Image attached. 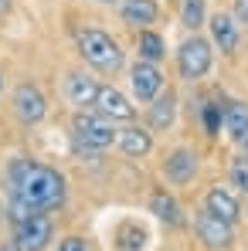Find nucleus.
I'll return each instance as SVG.
<instances>
[{
	"mask_svg": "<svg viewBox=\"0 0 248 251\" xmlns=\"http://www.w3.org/2000/svg\"><path fill=\"white\" fill-rule=\"evenodd\" d=\"M61 95L72 105H79V109H92L95 105V95H99V82L92 75H85V72H68L61 78Z\"/></svg>",
	"mask_w": 248,
	"mask_h": 251,
	"instance_id": "nucleus-12",
	"label": "nucleus"
},
{
	"mask_svg": "<svg viewBox=\"0 0 248 251\" xmlns=\"http://www.w3.org/2000/svg\"><path fill=\"white\" fill-rule=\"evenodd\" d=\"M136 54L143 58V61H153V65H160L166 58V41L153 31V27H146V31H136Z\"/></svg>",
	"mask_w": 248,
	"mask_h": 251,
	"instance_id": "nucleus-18",
	"label": "nucleus"
},
{
	"mask_svg": "<svg viewBox=\"0 0 248 251\" xmlns=\"http://www.w3.org/2000/svg\"><path fill=\"white\" fill-rule=\"evenodd\" d=\"M245 156H248V139H245Z\"/></svg>",
	"mask_w": 248,
	"mask_h": 251,
	"instance_id": "nucleus-29",
	"label": "nucleus"
},
{
	"mask_svg": "<svg viewBox=\"0 0 248 251\" xmlns=\"http://www.w3.org/2000/svg\"><path fill=\"white\" fill-rule=\"evenodd\" d=\"M204 207L211 210V214H218V217H224V221H238V214H242V207H238V197L231 194V190H224V187H211L204 194Z\"/></svg>",
	"mask_w": 248,
	"mask_h": 251,
	"instance_id": "nucleus-16",
	"label": "nucleus"
},
{
	"mask_svg": "<svg viewBox=\"0 0 248 251\" xmlns=\"http://www.w3.org/2000/svg\"><path fill=\"white\" fill-rule=\"evenodd\" d=\"M116 139H119V129H116L112 119L99 116L95 109L92 112L88 109L75 112V119H72V143H75V150L82 156H99V153L112 150Z\"/></svg>",
	"mask_w": 248,
	"mask_h": 251,
	"instance_id": "nucleus-3",
	"label": "nucleus"
},
{
	"mask_svg": "<svg viewBox=\"0 0 248 251\" xmlns=\"http://www.w3.org/2000/svg\"><path fill=\"white\" fill-rule=\"evenodd\" d=\"M55 238V224L48 214H34L28 221L10 224V245L21 251H44Z\"/></svg>",
	"mask_w": 248,
	"mask_h": 251,
	"instance_id": "nucleus-5",
	"label": "nucleus"
},
{
	"mask_svg": "<svg viewBox=\"0 0 248 251\" xmlns=\"http://www.w3.org/2000/svg\"><path fill=\"white\" fill-rule=\"evenodd\" d=\"M207 31H211V44L221 51V54H235V48L242 41V24L235 14L228 10H218L207 17Z\"/></svg>",
	"mask_w": 248,
	"mask_h": 251,
	"instance_id": "nucleus-11",
	"label": "nucleus"
},
{
	"mask_svg": "<svg viewBox=\"0 0 248 251\" xmlns=\"http://www.w3.org/2000/svg\"><path fill=\"white\" fill-rule=\"evenodd\" d=\"M194 231H197V238L204 241L207 248H214V251L231 248V241H235V227H231V221L211 214L207 207L194 214Z\"/></svg>",
	"mask_w": 248,
	"mask_h": 251,
	"instance_id": "nucleus-8",
	"label": "nucleus"
},
{
	"mask_svg": "<svg viewBox=\"0 0 248 251\" xmlns=\"http://www.w3.org/2000/svg\"><path fill=\"white\" fill-rule=\"evenodd\" d=\"M3 194H7V214L10 224L28 221L34 214H51L65 207V176L55 167L31 156H17L3 170Z\"/></svg>",
	"mask_w": 248,
	"mask_h": 251,
	"instance_id": "nucleus-1",
	"label": "nucleus"
},
{
	"mask_svg": "<svg viewBox=\"0 0 248 251\" xmlns=\"http://www.w3.org/2000/svg\"><path fill=\"white\" fill-rule=\"evenodd\" d=\"M214 65V44L211 38H201L197 31L191 38H184L177 48V72L184 82H201Z\"/></svg>",
	"mask_w": 248,
	"mask_h": 251,
	"instance_id": "nucleus-4",
	"label": "nucleus"
},
{
	"mask_svg": "<svg viewBox=\"0 0 248 251\" xmlns=\"http://www.w3.org/2000/svg\"><path fill=\"white\" fill-rule=\"evenodd\" d=\"M75 48H79V58H82L88 68H95L99 75H116V72H123V65H126V51L102 27H85V31H79Z\"/></svg>",
	"mask_w": 248,
	"mask_h": 251,
	"instance_id": "nucleus-2",
	"label": "nucleus"
},
{
	"mask_svg": "<svg viewBox=\"0 0 248 251\" xmlns=\"http://www.w3.org/2000/svg\"><path fill=\"white\" fill-rule=\"evenodd\" d=\"M150 210L164 221V224H170V227H177V224H184V214H180V204L166 194V190H157L153 197H150Z\"/></svg>",
	"mask_w": 248,
	"mask_h": 251,
	"instance_id": "nucleus-19",
	"label": "nucleus"
},
{
	"mask_svg": "<svg viewBox=\"0 0 248 251\" xmlns=\"http://www.w3.org/2000/svg\"><path fill=\"white\" fill-rule=\"evenodd\" d=\"M201 116H204V132H207V136H218V132H221V105L207 102Z\"/></svg>",
	"mask_w": 248,
	"mask_h": 251,
	"instance_id": "nucleus-22",
	"label": "nucleus"
},
{
	"mask_svg": "<svg viewBox=\"0 0 248 251\" xmlns=\"http://www.w3.org/2000/svg\"><path fill=\"white\" fill-rule=\"evenodd\" d=\"M180 24L194 34L207 24V3L204 0H180Z\"/></svg>",
	"mask_w": 248,
	"mask_h": 251,
	"instance_id": "nucleus-20",
	"label": "nucleus"
},
{
	"mask_svg": "<svg viewBox=\"0 0 248 251\" xmlns=\"http://www.w3.org/2000/svg\"><path fill=\"white\" fill-rule=\"evenodd\" d=\"M116 146H119V153L129 156V160H143V156L153 153V132L146 126H126V129H119Z\"/></svg>",
	"mask_w": 248,
	"mask_h": 251,
	"instance_id": "nucleus-14",
	"label": "nucleus"
},
{
	"mask_svg": "<svg viewBox=\"0 0 248 251\" xmlns=\"http://www.w3.org/2000/svg\"><path fill=\"white\" fill-rule=\"evenodd\" d=\"M0 251H21V248H14V245H0Z\"/></svg>",
	"mask_w": 248,
	"mask_h": 251,
	"instance_id": "nucleus-26",
	"label": "nucleus"
},
{
	"mask_svg": "<svg viewBox=\"0 0 248 251\" xmlns=\"http://www.w3.org/2000/svg\"><path fill=\"white\" fill-rule=\"evenodd\" d=\"M201 156L194 153V150H187V146H177V150H170L164 160V176L166 183H173V187H187V183H194V176H197V163Z\"/></svg>",
	"mask_w": 248,
	"mask_h": 251,
	"instance_id": "nucleus-10",
	"label": "nucleus"
},
{
	"mask_svg": "<svg viewBox=\"0 0 248 251\" xmlns=\"http://www.w3.org/2000/svg\"><path fill=\"white\" fill-rule=\"evenodd\" d=\"M221 126H224V132L235 143H245L248 139V105L245 102H228L221 109Z\"/></svg>",
	"mask_w": 248,
	"mask_h": 251,
	"instance_id": "nucleus-17",
	"label": "nucleus"
},
{
	"mask_svg": "<svg viewBox=\"0 0 248 251\" xmlns=\"http://www.w3.org/2000/svg\"><path fill=\"white\" fill-rule=\"evenodd\" d=\"M228 180L242 197H248V156H235L228 163Z\"/></svg>",
	"mask_w": 248,
	"mask_h": 251,
	"instance_id": "nucleus-21",
	"label": "nucleus"
},
{
	"mask_svg": "<svg viewBox=\"0 0 248 251\" xmlns=\"http://www.w3.org/2000/svg\"><path fill=\"white\" fill-rule=\"evenodd\" d=\"M10 109H14L17 123L38 126L48 116V99H44V92L34 82H21L14 88V95H10Z\"/></svg>",
	"mask_w": 248,
	"mask_h": 251,
	"instance_id": "nucleus-7",
	"label": "nucleus"
},
{
	"mask_svg": "<svg viewBox=\"0 0 248 251\" xmlns=\"http://www.w3.org/2000/svg\"><path fill=\"white\" fill-rule=\"evenodd\" d=\"M231 14L238 17V24H248V0H235V7H231Z\"/></svg>",
	"mask_w": 248,
	"mask_h": 251,
	"instance_id": "nucleus-24",
	"label": "nucleus"
},
{
	"mask_svg": "<svg viewBox=\"0 0 248 251\" xmlns=\"http://www.w3.org/2000/svg\"><path fill=\"white\" fill-rule=\"evenodd\" d=\"M99 116L112 119V123H133L136 119V105L129 102V95L119 92L116 85H99V95H95V105H92Z\"/></svg>",
	"mask_w": 248,
	"mask_h": 251,
	"instance_id": "nucleus-9",
	"label": "nucleus"
},
{
	"mask_svg": "<svg viewBox=\"0 0 248 251\" xmlns=\"http://www.w3.org/2000/svg\"><path fill=\"white\" fill-rule=\"evenodd\" d=\"M146 119H150V129H160V132L173 126V119H177V92H173V88H164V92L150 102Z\"/></svg>",
	"mask_w": 248,
	"mask_h": 251,
	"instance_id": "nucleus-15",
	"label": "nucleus"
},
{
	"mask_svg": "<svg viewBox=\"0 0 248 251\" xmlns=\"http://www.w3.org/2000/svg\"><path fill=\"white\" fill-rule=\"evenodd\" d=\"M0 92H3V75H0Z\"/></svg>",
	"mask_w": 248,
	"mask_h": 251,
	"instance_id": "nucleus-28",
	"label": "nucleus"
},
{
	"mask_svg": "<svg viewBox=\"0 0 248 251\" xmlns=\"http://www.w3.org/2000/svg\"><path fill=\"white\" fill-rule=\"evenodd\" d=\"M164 88H166V82H164L160 65L143 61V58H136V61L129 65V92H133L136 102H146V105H150Z\"/></svg>",
	"mask_w": 248,
	"mask_h": 251,
	"instance_id": "nucleus-6",
	"label": "nucleus"
},
{
	"mask_svg": "<svg viewBox=\"0 0 248 251\" xmlns=\"http://www.w3.org/2000/svg\"><path fill=\"white\" fill-rule=\"evenodd\" d=\"M160 17V3L157 0H119V21L133 31H146L153 27Z\"/></svg>",
	"mask_w": 248,
	"mask_h": 251,
	"instance_id": "nucleus-13",
	"label": "nucleus"
},
{
	"mask_svg": "<svg viewBox=\"0 0 248 251\" xmlns=\"http://www.w3.org/2000/svg\"><path fill=\"white\" fill-rule=\"evenodd\" d=\"M58 251H92V248H88V241H85V238L68 234V238H61V241H58Z\"/></svg>",
	"mask_w": 248,
	"mask_h": 251,
	"instance_id": "nucleus-23",
	"label": "nucleus"
},
{
	"mask_svg": "<svg viewBox=\"0 0 248 251\" xmlns=\"http://www.w3.org/2000/svg\"><path fill=\"white\" fill-rule=\"evenodd\" d=\"M10 3H14V0H0V17H7V14H10Z\"/></svg>",
	"mask_w": 248,
	"mask_h": 251,
	"instance_id": "nucleus-25",
	"label": "nucleus"
},
{
	"mask_svg": "<svg viewBox=\"0 0 248 251\" xmlns=\"http://www.w3.org/2000/svg\"><path fill=\"white\" fill-rule=\"evenodd\" d=\"M92 3H116V0H92Z\"/></svg>",
	"mask_w": 248,
	"mask_h": 251,
	"instance_id": "nucleus-27",
	"label": "nucleus"
}]
</instances>
